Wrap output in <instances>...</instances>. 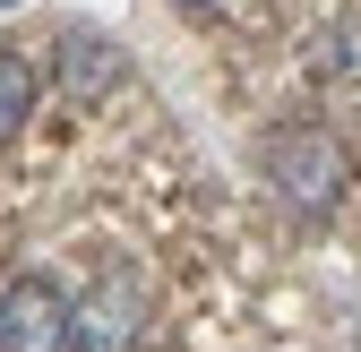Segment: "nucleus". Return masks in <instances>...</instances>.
<instances>
[{
	"label": "nucleus",
	"instance_id": "nucleus-1",
	"mask_svg": "<svg viewBox=\"0 0 361 352\" xmlns=\"http://www.w3.org/2000/svg\"><path fill=\"white\" fill-rule=\"evenodd\" d=\"M258 163H267V181L284 189V206H301V215H336V198L353 181L336 129H319V120H284L276 138L258 146Z\"/></svg>",
	"mask_w": 361,
	"mask_h": 352
},
{
	"label": "nucleus",
	"instance_id": "nucleus-2",
	"mask_svg": "<svg viewBox=\"0 0 361 352\" xmlns=\"http://www.w3.org/2000/svg\"><path fill=\"white\" fill-rule=\"evenodd\" d=\"M0 352H78V292L52 275H9L0 284Z\"/></svg>",
	"mask_w": 361,
	"mask_h": 352
},
{
	"label": "nucleus",
	"instance_id": "nucleus-3",
	"mask_svg": "<svg viewBox=\"0 0 361 352\" xmlns=\"http://www.w3.org/2000/svg\"><path fill=\"white\" fill-rule=\"evenodd\" d=\"M138 327H147V284L121 275V267H104L95 292L78 301V352H129Z\"/></svg>",
	"mask_w": 361,
	"mask_h": 352
},
{
	"label": "nucleus",
	"instance_id": "nucleus-4",
	"mask_svg": "<svg viewBox=\"0 0 361 352\" xmlns=\"http://www.w3.org/2000/svg\"><path fill=\"white\" fill-rule=\"evenodd\" d=\"M35 61H18V52H0V138H18V129L35 120Z\"/></svg>",
	"mask_w": 361,
	"mask_h": 352
},
{
	"label": "nucleus",
	"instance_id": "nucleus-5",
	"mask_svg": "<svg viewBox=\"0 0 361 352\" xmlns=\"http://www.w3.org/2000/svg\"><path fill=\"white\" fill-rule=\"evenodd\" d=\"M61 52H69V95H104V86L121 77V61L104 52V34H69Z\"/></svg>",
	"mask_w": 361,
	"mask_h": 352
},
{
	"label": "nucleus",
	"instance_id": "nucleus-6",
	"mask_svg": "<svg viewBox=\"0 0 361 352\" xmlns=\"http://www.w3.org/2000/svg\"><path fill=\"white\" fill-rule=\"evenodd\" d=\"M172 9H224V0H172Z\"/></svg>",
	"mask_w": 361,
	"mask_h": 352
}]
</instances>
